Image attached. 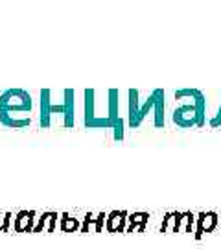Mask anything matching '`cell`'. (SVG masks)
<instances>
[{"label": "cell", "mask_w": 221, "mask_h": 249, "mask_svg": "<svg viewBox=\"0 0 221 249\" xmlns=\"http://www.w3.org/2000/svg\"><path fill=\"white\" fill-rule=\"evenodd\" d=\"M83 125L87 129H111L115 141H124L125 120L120 115V92L116 89L83 90Z\"/></svg>", "instance_id": "obj_1"}, {"label": "cell", "mask_w": 221, "mask_h": 249, "mask_svg": "<svg viewBox=\"0 0 221 249\" xmlns=\"http://www.w3.org/2000/svg\"><path fill=\"white\" fill-rule=\"evenodd\" d=\"M166 94L162 89H153L142 98L138 89L127 90V125L131 129H138L148 116H153V125L157 129H164L166 125Z\"/></svg>", "instance_id": "obj_2"}, {"label": "cell", "mask_w": 221, "mask_h": 249, "mask_svg": "<svg viewBox=\"0 0 221 249\" xmlns=\"http://www.w3.org/2000/svg\"><path fill=\"white\" fill-rule=\"evenodd\" d=\"M53 118L61 120L63 127H74L76 124V90L63 89L59 102L55 98V90H39V127L41 129L53 127Z\"/></svg>", "instance_id": "obj_3"}, {"label": "cell", "mask_w": 221, "mask_h": 249, "mask_svg": "<svg viewBox=\"0 0 221 249\" xmlns=\"http://www.w3.org/2000/svg\"><path fill=\"white\" fill-rule=\"evenodd\" d=\"M34 118V100L24 89H8L0 94V124L9 129H26Z\"/></svg>", "instance_id": "obj_4"}, {"label": "cell", "mask_w": 221, "mask_h": 249, "mask_svg": "<svg viewBox=\"0 0 221 249\" xmlns=\"http://www.w3.org/2000/svg\"><path fill=\"white\" fill-rule=\"evenodd\" d=\"M173 96L179 102L171 113L173 124L183 129L203 127L206 122V96L203 92L199 89H179Z\"/></svg>", "instance_id": "obj_5"}, {"label": "cell", "mask_w": 221, "mask_h": 249, "mask_svg": "<svg viewBox=\"0 0 221 249\" xmlns=\"http://www.w3.org/2000/svg\"><path fill=\"white\" fill-rule=\"evenodd\" d=\"M218 225H220V216H218V213H214V211L199 213L197 214V220H195L194 238L195 240H201L204 232H212Z\"/></svg>", "instance_id": "obj_6"}, {"label": "cell", "mask_w": 221, "mask_h": 249, "mask_svg": "<svg viewBox=\"0 0 221 249\" xmlns=\"http://www.w3.org/2000/svg\"><path fill=\"white\" fill-rule=\"evenodd\" d=\"M37 223L35 211H18L13 220V231L15 232H34Z\"/></svg>", "instance_id": "obj_7"}, {"label": "cell", "mask_w": 221, "mask_h": 249, "mask_svg": "<svg viewBox=\"0 0 221 249\" xmlns=\"http://www.w3.org/2000/svg\"><path fill=\"white\" fill-rule=\"evenodd\" d=\"M127 218H129L127 211H113V213H109L107 214L105 229L109 232H125V229H127Z\"/></svg>", "instance_id": "obj_8"}, {"label": "cell", "mask_w": 221, "mask_h": 249, "mask_svg": "<svg viewBox=\"0 0 221 249\" xmlns=\"http://www.w3.org/2000/svg\"><path fill=\"white\" fill-rule=\"evenodd\" d=\"M59 218H61V216H59L57 213H53V211H46V213H43L39 218H37L34 232H53L55 231V227H57Z\"/></svg>", "instance_id": "obj_9"}, {"label": "cell", "mask_w": 221, "mask_h": 249, "mask_svg": "<svg viewBox=\"0 0 221 249\" xmlns=\"http://www.w3.org/2000/svg\"><path fill=\"white\" fill-rule=\"evenodd\" d=\"M150 222V213H133L127 218V229L125 232H144L146 231V225Z\"/></svg>", "instance_id": "obj_10"}, {"label": "cell", "mask_w": 221, "mask_h": 249, "mask_svg": "<svg viewBox=\"0 0 221 249\" xmlns=\"http://www.w3.org/2000/svg\"><path fill=\"white\" fill-rule=\"evenodd\" d=\"M59 229L63 232H76V231H81V222L78 218H74L70 214H61V218H59Z\"/></svg>", "instance_id": "obj_11"}, {"label": "cell", "mask_w": 221, "mask_h": 249, "mask_svg": "<svg viewBox=\"0 0 221 249\" xmlns=\"http://www.w3.org/2000/svg\"><path fill=\"white\" fill-rule=\"evenodd\" d=\"M160 232H177V223H175V216L173 213H166L164 214V220H162V225H160Z\"/></svg>", "instance_id": "obj_12"}, {"label": "cell", "mask_w": 221, "mask_h": 249, "mask_svg": "<svg viewBox=\"0 0 221 249\" xmlns=\"http://www.w3.org/2000/svg\"><path fill=\"white\" fill-rule=\"evenodd\" d=\"M15 220V216L11 213H0V232L11 231V222Z\"/></svg>", "instance_id": "obj_13"}, {"label": "cell", "mask_w": 221, "mask_h": 249, "mask_svg": "<svg viewBox=\"0 0 221 249\" xmlns=\"http://www.w3.org/2000/svg\"><path fill=\"white\" fill-rule=\"evenodd\" d=\"M195 220H197V214H194V213H185L183 231H185V232H195Z\"/></svg>", "instance_id": "obj_14"}, {"label": "cell", "mask_w": 221, "mask_h": 249, "mask_svg": "<svg viewBox=\"0 0 221 249\" xmlns=\"http://www.w3.org/2000/svg\"><path fill=\"white\" fill-rule=\"evenodd\" d=\"M94 222H96V216L92 213H87L85 218H83V223H81V232H90V227H94Z\"/></svg>", "instance_id": "obj_15"}, {"label": "cell", "mask_w": 221, "mask_h": 249, "mask_svg": "<svg viewBox=\"0 0 221 249\" xmlns=\"http://www.w3.org/2000/svg\"><path fill=\"white\" fill-rule=\"evenodd\" d=\"M107 223V213H100L96 214V222H94V232H102L103 231V225Z\"/></svg>", "instance_id": "obj_16"}, {"label": "cell", "mask_w": 221, "mask_h": 249, "mask_svg": "<svg viewBox=\"0 0 221 249\" xmlns=\"http://www.w3.org/2000/svg\"><path fill=\"white\" fill-rule=\"evenodd\" d=\"M210 127H214V129H218V127H221V102H220V107H218V113L212 116V120H210Z\"/></svg>", "instance_id": "obj_17"}, {"label": "cell", "mask_w": 221, "mask_h": 249, "mask_svg": "<svg viewBox=\"0 0 221 249\" xmlns=\"http://www.w3.org/2000/svg\"><path fill=\"white\" fill-rule=\"evenodd\" d=\"M220 227H221V218H220Z\"/></svg>", "instance_id": "obj_18"}]
</instances>
